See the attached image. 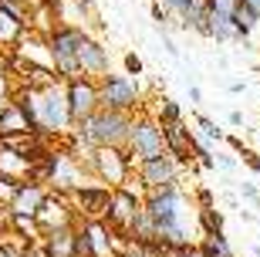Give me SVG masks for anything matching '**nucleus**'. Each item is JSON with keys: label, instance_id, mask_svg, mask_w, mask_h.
I'll return each mask as SVG.
<instances>
[{"label": "nucleus", "instance_id": "31", "mask_svg": "<svg viewBox=\"0 0 260 257\" xmlns=\"http://www.w3.org/2000/svg\"><path fill=\"white\" fill-rule=\"evenodd\" d=\"M240 156H243V159H247V166H250L253 173H260V159H257V153H253V149H243Z\"/></svg>", "mask_w": 260, "mask_h": 257}, {"label": "nucleus", "instance_id": "12", "mask_svg": "<svg viewBox=\"0 0 260 257\" xmlns=\"http://www.w3.org/2000/svg\"><path fill=\"white\" fill-rule=\"evenodd\" d=\"M108 65H112L108 48L85 31V38H81V44H78V68H81V75L85 78H105Z\"/></svg>", "mask_w": 260, "mask_h": 257}, {"label": "nucleus", "instance_id": "1", "mask_svg": "<svg viewBox=\"0 0 260 257\" xmlns=\"http://www.w3.org/2000/svg\"><path fill=\"white\" fill-rule=\"evenodd\" d=\"M14 98L27 108L34 132H41L54 146H68V139L75 132V119H71V105H68V78L58 75L44 85H20Z\"/></svg>", "mask_w": 260, "mask_h": 257}, {"label": "nucleus", "instance_id": "39", "mask_svg": "<svg viewBox=\"0 0 260 257\" xmlns=\"http://www.w3.org/2000/svg\"><path fill=\"white\" fill-rule=\"evenodd\" d=\"M27 4H30V0H27Z\"/></svg>", "mask_w": 260, "mask_h": 257}, {"label": "nucleus", "instance_id": "14", "mask_svg": "<svg viewBox=\"0 0 260 257\" xmlns=\"http://www.w3.org/2000/svg\"><path fill=\"white\" fill-rule=\"evenodd\" d=\"M48 190L51 186L34 183V180L20 183L17 193H14V200H10V213H14V217H38V210H41V203H44V196H48Z\"/></svg>", "mask_w": 260, "mask_h": 257}, {"label": "nucleus", "instance_id": "33", "mask_svg": "<svg viewBox=\"0 0 260 257\" xmlns=\"http://www.w3.org/2000/svg\"><path fill=\"white\" fill-rule=\"evenodd\" d=\"M162 48H166V54L179 58V48H176V41H173V38H166V34H162Z\"/></svg>", "mask_w": 260, "mask_h": 257}, {"label": "nucleus", "instance_id": "30", "mask_svg": "<svg viewBox=\"0 0 260 257\" xmlns=\"http://www.w3.org/2000/svg\"><path fill=\"white\" fill-rule=\"evenodd\" d=\"M216 169L233 173V169H237V159H233V156H216Z\"/></svg>", "mask_w": 260, "mask_h": 257}, {"label": "nucleus", "instance_id": "16", "mask_svg": "<svg viewBox=\"0 0 260 257\" xmlns=\"http://www.w3.org/2000/svg\"><path fill=\"white\" fill-rule=\"evenodd\" d=\"M30 169H34V159L24 153H17L14 146L0 142V176H7L14 183H27L30 180Z\"/></svg>", "mask_w": 260, "mask_h": 257}, {"label": "nucleus", "instance_id": "23", "mask_svg": "<svg viewBox=\"0 0 260 257\" xmlns=\"http://www.w3.org/2000/svg\"><path fill=\"white\" fill-rule=\"evenodd\" d=\"M159 122H179L183 119V108L173 102V98H159V112H155Z\"/></svg>", "mask_w": 260, "mask_h": 257}, {"label": "nucleus", "instance_id": "37", "mask_svg": "<svg viewBox=\"0 0 260 257\" xmlns=\"http://www.w3.org/2000/svg\"><path fill=\"white\" fill-rule=\"evenodd\" d=\"M75 4H78L81 10H91V0H75Z\"/></svg>", "mask_w": 260, "mask_h": 257}, {"label": "nucleus", "instance_id": "20", "mask_svg": "<svg viewBox=\"0 0 260 257\" xmlns=\"http://www.w3.org/2000/svg\"><path fill=\"white\" fill-rule=\"evenodd\" d=\"M210 234H226L223 213L216 207H200V237H210Z\"/></svg>", "mask_w": 260, "mask_h": 257}, {"label": "nucleus", "instance_id": "38", "mask_svg": "<svg viewBox=\"0 0 260 257\" xmlns=\"http://www.w3.org/2000/svg\"><path fill=\"white\" fill-rule=\"evenodd\" d=\"M257 257H260V250H257Z\"/></svg>", "mask_w": 260, "mask_h": 257}, {"label": "nucleus", "instance_id": "28", "mask_svg": "<svg viewBox=\"0 0 260 257\" xmlns=\"http://www.w3.org/2000/svg\"><path fill=\"white\" fill-rule=\"evenodd\" d=\"M176 257H206V250H203L200 240H196V244H186V247H179V250H176Z\"/></svg>", "mask_w": 260, "mask_h": 257}, {"label": "nucleus", "instance_id": "7", "mask_svg": "<svg viewBox=\"0 0 260 257\" xmlns=\"http://www.w3.org/2000/svg\"><path fill=\"white\" fill-rule=\"evenodd\" d=\"M38 227L41 234H54V230H64V227H75L78 220V210L75 203H71V196L68 193H58V190H48V196H44V203H41L38 210Z\"/></svg>", "mask_w": 260, "mask_h": 257}, {"label": "nucleus", "instance_id": "5", "mask_svg": "<svg viewBox=\"0 0 260 257\" xmlns=\"http://www.w3.org/2000/svg\"><path fill=\"white\" fill-rule=\"evenodd\" d=\"M85 38V27L78 24H54V31L48 34L51 54H54V71L61 78H81V68H78V44Z\"/></svg>", "mask_w": 260, "mask_h": 257}, {"label": "nucleus", "instance_id": "19", "mask_svg": "<svg viewBox=\"0 0 260 257\" xmlns=\"http://www.w3.org/2000/svg\"><path fill=\"white\" fill-rule=\"evenodd\" d=\"M210 38L216 44H243V34L237 27V20L226 14H213L210 10Z\"/></svg>", "mask_w": 260, "mask_h": 257}, {"label": "nucleus", "instance_id": "32", "mask_svg": "<svg viewBox=\"0 0 260 257\" xmlns=\"http://www.w3.org/2000/svg\"><path fill=\"white\" fill-rule=\"evenodd\" d=\"M196 200H200V207H213V193L206 190V186H200V190H196Z\"/></svg>", "mask_w": 260, "mask_h": 257}, {"label": "nucleus", "instance_id": "27", "mask_svg": "<svg viewBox=\"0 0 260 257\" xmlns=\"http://www.w3.org/2000/svg\"><path fill=\"white\" fill-rule=\"evenodd\" d=\"M122 257H155V254L149 247H142V244H135V240H132V244L122 250Z\"/></svg>", "mask_w": 260, "mask_h": 257}, {"label": "nucleus", "instance_id": "24", "mask_svg": "<svg viewBox=\"0 0 260 257\" xmlns=\"http://www.w3.org/2000/svg\"><path fill=\"white\" fill-rule=\"evenodd\" d=\"M237 7H240V0H210V10H213V14H226V17H233V14H237Z\"/></svg>", "mask_w": 260, "mask_h": 257}, {"label": "nucleus", "instance_id": "18", "mask_svg": "<svg viewBox=\"0 0 260 257\" xmlns=\"http://www.w3.org/2000/svg\"><path fill=\"white\" fill-rule=\"evenodd\" d=\"M44 250L48 257H78V223L64 230H54V234H44Z\"/></svg>", "mask_w": 260, "mask_h": 257}, {"label": "nucleus", "instance_id": "11", "mask_svg": "<svg viewBox=\"0 0 260 257\" xmlns=\"http://www.w3.org/2000/svg\"><path fill=\"white\" fill-rule=\"evenodd\" d=\"M68 105H71V119L75 125L88 119L91 112L102 108V92H98V78H71L68 81Z\"/></svg>", "mask_w": 260, "mask_h": 257}, {"label": "nucleus", "instance_id": "25", "mask_svg": "<svg viewBox=\"0 0 260 257\" xmlns=\"http://www.w3.org/2000/svg\"><path fill=\"white\" fill-rule=\"evenodd\" d=\"M17 186H20V183L7 180V176H0V203H4V207H10V200H14V193H17Z\"/></svg>", "mask_w": 260, "mask_h": 257}, {"label": "nucleus", "instance_id": "35", "mask_svg": "<svg viewBox=\"0 0 260 257\" xmlns=\"http://www.w3.org/2000/svg\"><path fill=\"white\" fill-rule=\"evenodd\" d=\"M243 122H247L243 112H240V108H233V112H230V125H243Z\"/></svg>", "mask_w": 260, "mask_h": 257}, {"label": "nucleus", "instance_id": "2", "mask_svg": "<svg viewBox=\"0 0 260 257\" xmlns=\"http://www.w3.org/2000/svg\"><path fill=\"white\" fill-rule=\"evenodd\" d=\"M125 153L132 156V162L145 159H155V156H166V135H162V122L152 119V115L139 112L132 119V129H128V139H125Z\"/></svg>", "mask_w": 260, "mask_h": 257}, {"label": "nucleus", "instance_id": "26", "mask_svg": "<svg viewBox=\"0 0 260 257\" xmlns=\"http://www.w3.org/2000/svg\"><path fill=\"white\" fill-rule=\"evenodd\" d=\"M125 75H135V78L142 75V58H139V54H132V51L125 54Z\"/></svg>", "mask_w": 260, "mask_h": 257}, {"label": "nucleus", "instance_id": "15", "mask_svg": "<svg viewBox=\"0 0 260 257\" xmlns=\"http://www.w3.org/2000/svg\"><path fill=\"white\" fill-rule=\"evenodd\" d=\"M27 132H34V122H30L27 108L14 98V102L0 112V142H4V139H17V135H27Z\"/></svg>", "mask_w": 260, "mask_h": 257}, {"label": "nucleus", "instance_id": "22", "mask_svg": "<svg viewBox=\"0 0 260 257\" xmlns=\"http://www.w3.org/2000/svg\"><path fill=\"white\" fill-rule=\"evenodd\" d=\"M196 129H200V139H206V142H223V139H226V132H223L220 125L213 122L210 115H196Z\"/></svg>", "mask_w": 260, "mask_h": 257}, {"label": "nucleus", "instance_id": "21", "mask_svg": "<svg viewBox=\"0 0 260 257\" xmlns=\"http://www.w3.org/2000/svg\"><path fill=\"white\" fill-rule=\"evenodd\" d=\"M200 247L206 250V257H233L226 234H210V237H200Z\"/></svg>", "mask_w": 260, "mask_h": 257}, {"label": "nucleus", "instance_id": "34", "mask_svg": "<svg viewBox=\"0 0 260 257\" xmlns=\"http://www.w3.org/2000/svg\"><path fill=\"white\" fill-rule=\"evenodd\" d=\"M189 102H193V105H200V102H203V92H200V85H189Z\"/></svg>", "mask_w": 260, "mask_h": 257}, {"label": "nucleus", "instance_id": "36", "mask_svg": "<svg viewBox=\"0 0 260 257\" xmlns=\"http://www.w3.org/2000/svg\"><path fill=\"white\" fill-rule=\"evenodd\" d=\"M240 4H247V7H250L253 14H257V17H260V0H240Z\"/></svg>", "mask_w": 260, "mask_h": 257}, {"label": "nucleus", "instance_id": "4", "mask_svg": "<svg viewBox=\"0 0 260 257\" xmlns=\"http://www.w3.org/2000/svg\"><path fill=\"white\" fill-rule=\"evenodd\" d=\"M88 173H91L95 180H102L105 186L118 190V186H125V183L132 180L135 162H132V156L125 153V146H102V149L91 153Z\"/></svg>", "mask_w": 260, "mask_h": 257}, {"label": "nucleus", "instance_id": "29", "mask_svg": "<svg viewBox=\"0 0 260 257\" xmlns=\"http://www.w3.org/2000/svg\"><path fill=\"white\" fill-rule=\"evenodd\" d=\"M240 193H243V200H250V203H260V190L253 186V183H240Z\"/></svg>", "mask_w": 260, "mask_h": 257}, {"label": "nucleus", "instance_id": "9", "mask_svg": "<svg viewBox=\"0 0 260 257\" xmlns=\"http://www.w3.org/2000/svg\"><path fill=\"white\" fill-rule=\"evenodd\" d=\"M135 176H139V183H142L145 193H149V190H162V186H179L183 166L166 153V156H155V159L139 162V166H135Z\"/></svg>", "mask_w": 260, "mask_h": 257}, {"label": "nucleus", "instance_id": "13", "mask_svg": "<svg viewBox=\"0 0 260 257\" xmlns=\"http://www.w3.org/2000/svg\"><path fill=\"white\" fill-rule=\"evenodd\" d=\"M162 135H166V153L173 156L179 166L193 162V129H186V122H162Z\"/></svg>", "mask_w": 260, "mask_h": 257}, {"label": "nucleus", "instance_id": "17", "mask_svg": "<svg viewBox=\"0 0 260 257\" xmlns=\"http://www.w3.org/2000/svg\"><path fill=\"white\" fill-rule=\"evenodd\" d=\"M30 31V24L20 14H14V10L7 7V4H0V51H14V44H17L24 34Z\"/></svg>", "mask_w": 260, "mask_h": 257}, {"label": "nucleus", "instance_id": "10", "mask_svg": "<svg viewBox=\"0 0 260 257\" xmlns=\"http://www.w3.org/2000/svg\"><path fill=\"white\" fill-rule=\"evenodd\" d=\"M10 58L14 61H20V65H30V68H44V71H54V54H51V44H48V34H41V31L30 27L24 38L14 44V51H10ZM58 75V71H54Z\"/></svg>", "mask_w": 260, "mask_h": 257}, {"label": "nucleus", "instance_id": "8", "mask_svg": "<svg viewBox=\"0 0 260 257\" xmlns=\"http://www.w3.org/2000/svg\"><path fill=\"white\" fill-rule=\"evenodd\" d=\"M71 203H75L78 217L81 220H105V210H108V200H112V186H105L102 180L88 176L78 190L68 193Z\"/></svg>", "mask_w": 260, "mask_h": 257}, {"label": "nucleus", "instance_id": "6", "mask_svg": "<svg viewBox=\"0 0 260 257\" xmlns=\"http://www.w3.org/2000/svg\"><path fill=\"white\" fill-rule=\"evenodd\" d=\"M98 92H102V108L128 115L142 112V88H139V78L132 75H112L108 71L105 78H98Z\"/></svg>", "mask_w": 260, "mask_h": 257}, {"label": "nucleus", "instance_id": "3", "mask_svg": "<svg viewBox=\"0 0 260 257\" xmlns=\"http://www.w3.org/2000/svg\"><path fill=\"white\" fill-rule=\"evenodd\" d=\"M128 244L105 220H78V257H122Z\"/></svg>", "mask_w": 260, "mask_h": 257}]
</instances>
